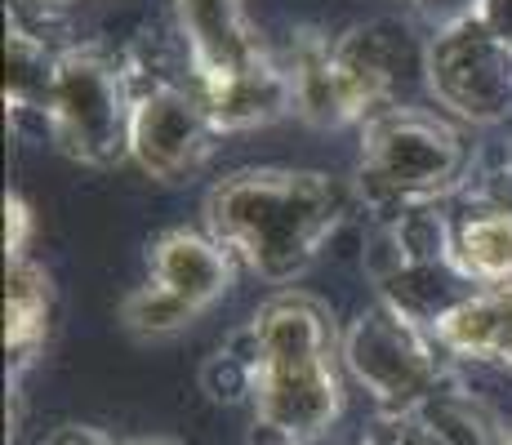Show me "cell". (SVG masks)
<instances>
[{"instance_id":"24","label":"cell","mask_w":512,"mask_h":445,"mask_svg":"<svg viewBox=\"0 0 512 445\" xmlns=\"http://www.w3.org/2000/svg\"><path fill=\"white\" fill-rule=\"evenodd\" d=\"M481 23L512 45V0H486V5H481Z\"/></svg>"},{"instance_id":"25","label":"cell","mask_w":512,"mask_h":445,"mask_svg":"<svg viewBox=\"0 0 512 445\" xmlns=\"http://www.w3.org/2000/svg\"><path fill=\"white\" fill-rule=\"evenodd\" d=\"M250 445H299V441H285V437H277V432L254 428V441H250Z\"/></svg>"},{"instance_id":"14","label":"cell","mask_w":512,"mask_h":445,"mask_svg":"<svg viewBox=\"0 0 512 445\" xmlns=\"http://www.w3.org/2000/svg\"><path fill=\"white\" fill-rule=\"evenodd\" d=\"M455 263L477 290L512 285V214L481 205L455 214Z\"/></svg>"},{"instance_id":"8","label":"cell","mask_w":512,"mask_h":445,"mask_svg":"<svg viewBox=\"0 0 512 445\" xmlns=\"http://www.w3.org/2000/svg\"><path fill=\"white\" fill-rule=\"evenodd\" d=\"M214 116L201 89L179 81H152L134 89L130 156L156 183H187L214 152Z\"/></svg>"},{"instance_id":"7","label":"cell","mask_w":512,"mask_h":445,"mask_svg":"<svg viewBox=\"0 0 512 445\" xmlns=\"http://www.w3.org/2000/svg\"><path fill=\"white\" fill-rule=\"evenodd\" d=\"M343 352H299V356H259L254 361L250 410L254 428L277 432L285 441L312 445L343 414Z\"/></svg>"},{"instance_id":"20","label":"cell","mask_w":512,"mask_h":445,"mask_svg":"<svg viewBox=\"0 0 512 445\" xmlns=\"http://www.w3.org/2000/svg\"><path fill=\"white\" fill-rule=\"evenodd\" d=\"M468 187H472V201H477L481 210L512 214V147L504 156H495L490 165H481L477 174H468Z\"/></svg>"},{"instance_id":"3","label":"cell","mask_w":512,"mask_h":445,"mask_svg":"<svg viewBox=\"0 0 512 445\" xmlns=\"http://www.w3.org/2000/svg\"><path fill=\"white\" fill-rule=\"evenodd\" d=\"M468 174L472 152L446 116L392 103L361 125L357 196L366 201L370 219L446 201L468 183Z\"/></svg>"},{"instance_id":"18","label":"cell","mask_w":512,"mask_h":445,"mask_svg":"<svg viewBox=\"0 0 512 445\" xmlns=\"http://www.w3.org/2000/svg\"><path fill=\"white\" fill-rule=\"evenodd\" d=\"M201 388L210 392V401H223V405H236V401H250V388H254V356L245 348L241 334H232L219 352L205 361L201 370Z\"/></svg>"},{"instance_id":"9","label":"cell","mask_w":512,"mask_h":445,"mask_svg":"<svg viewBox=\"0 0 512 445\" xmlns=\"http://www.w3.org/2000/svg\"><path fill=\"white\" fill-rule=\"evenodd\" d=\"M174 23L187 45L192 85L201 94L232 85L268 58L245 18V0H174Z\"/></svg>"},{"instance_id":"26","label":"cell","mask_w":512,"mask_h":445,"mask_svg":"<svg viewBox=\"0 0 512 445\" xmlns=\"http://www.w3.org/2000/svg\"><path fill=\"white\" fill-rule=\"evenodd\" d=\"M125 445H183V441H174V437H139V441H125Z\"/></svg>"},{"instance_id":"1","label":"cell","mask_w":512,"mask_h":445,"mask_svg":"<svg viewBox=\"0 0 512 445\" xmlns=\"http://www.w3.org/2000/svg\"><path fill=\"white\" fill-rule=\"evenodd\" d=\"M348 205L352 192L334 174L250 165L205 192V232L259 281L290 285L317 263Z\"/></svg>"},{"instance_id":"27","label":"cell","mask_w":512,"mask_h":445,"mask_svg":"<svg viewBox=\"0 0 512 445\" xmlns=\"http://www.w3.org/2000/svg\"><path fill=\"white\" fill-rule=\"evenodd\" d=\"M36 5H67V0H36Z\"/></svg>"},{"instance_id":"22","label":"cell","mask_w":512,"mask_h":445,"mask_svg":"<svg viewBox=\"0 0 512 445\" xmlns=\"http://www.w3.org/2000/svg\"><path fill=\"white\" fill-rule=\"evenodd\" d=\"M410 5H415V14L432 27V36H437V32H450V27L477 23L486 0H410Z\"/></svg>"},{"instance_id":"6","label":"cell","mask_w":512,"mask_h":445,"mask_svg":"<svg viewBox=\"0 0 512 445\" xmlns=\"http://www.w3.org/2000/svg\"><path fill=\"white\" fill-rule=\"evenodd\" d=\"M423 81L455 121L499 125L512 116V45L481 18L437 32L423 49Z\"/></svg>"},{"instance_id":"29","label":"cell","mask_w":512,"mask_h":445,"mask_svg":"<svg viewBox=\"0 0 512 445\" xmlns=\"http://www.w3.org/2000/svg\"><path fill=\"white\" fill-rule=\"evenodd\" d=\"M508 445H512V423H508Z\"/></svg>"},{"instance_id":"13","label":"cell","mask_w":512,"mask_h":445,"mask_svg":"<svg viewBox=\"0 0 512 445\" xmlns=\"http://www.w3.org/2000/svg\"><path fill=\"white\" fill-rule=\"evenodd\" d=\"M205 107L214 116V130L219 134H245V130H263V125H277L294 112V85L290 72L272 58H263L254 72L236 76L232 85L201 94Z\"/></svg>"},{"instance_id":"5","label":"cell","mask_w":512,"mask_h":445,"mask_svg":"<svg viewBox=\"0 0 512 445\" xmlns=\"http://www.w3.org/2000/svg\"><path fill=\"white\" fill-rule=\"evenodd\" d=\"M450 361L455 356L441 348L428 325L401 316L383 299L361 308L343 330V365L388 414L419 410L441 388H450L455 383Z\"/></svg>"},{"instance_id":"19","label":"cell","mask_w":512,"mask_h":445,"mask_svg":"<svg viewBox=\"0 0 512 445\" xmlns=\"http://www.w3.org/2000/svg\"><path fill=\"white\" fill-rule=\"evenodd\" d=\"M370 441H379V445H450V441L437 432V423H432L423 410H406V414L379 410Z\"/></svg>"},{"instance_id":"17","label":"cell","mask_w":512,"mask_h":445,"mask_svg":"<svg viewBox=\"0 0 512 445\" xmlns=\"http://www.w3.org/2000/svg\"><path fill=\"white\" fill-rule=\"evenodd\" d=\"M192 321H196V312L174 299V294L156 290L152 281H143L139 290L121 303V325L134 339H170V334L187 330Z\"/></svg>"},{"instance_id":"2","label":"cell","mask_w":512,"mask_h":445,"mask_svg":"<svg viewBox=\"0 0 512 445\" xmlns=\"http://www.w3.org/2000/svg\"><path fill=\"white\" fill-rule=\"evenodd\" d=\"M401 67H406V32L392 23H357L339 36L303 32L294 41L290 85L294 116L317 130L366 125L392 107Z\"/></svg>"},{"instance_id":"21","label":"cell","mask_w":512,"mask_h":445,"mask_svg":"<svg viewBox=\"0 0 512 445\" xmlns=\"http://www.w3.org/2000/svg\"><path fill=\"white\" fill-rule=\"evenodd\" d=\"M32 232H36L32 205H27L18 192H9L5 196V263L32 259V254H27V245H32Z\"/></svg>"},{"instance_id":"15","label":"cell","mask_w":512,"mask_h":445,"mask_svg":"<svg viewBox=\"0 0 512 445\" xmlns=\"http://www.w3.org/2000/svg\"><path fill=\"white\" fill-rule=\"evenodd\" d=\"M63 54V49H58ZM58 54L41 36H32L27 27L9 23L5 32V107L14 116H41L49 112V94H54L58 76Z\"/></svg>"},{"instance_id":"12","label":"cell","mask_w":512,"mask_h":445,"mask_svg":"<svg viewBox=\"0 0 512 445\" xmlns=\"http://www.w3.org/2000/svg\"><path fill=\"white\" fill-rule=\"evenodd\" d=\"M49 325H54V281L36 259L5 263V356L9 388L18 392L27 365L45 352Z\"/></svg>"},{"instance_id":"11","label":"cell","mask_w":512,"mask_h":445,"mask_svg":"<svg viewBox=\"0 0 512 445\" xmlns=\"http://www.w3.org/2000/svg\"><path fill=\"white\" fill-rule=\"evenodd\" d=\"M432 334L455 361L512 370V285H504V290H472L464 303H455L432 325Z\"/></svg>"},{"instance_id":"10","label":"cell","mask_w":512,"mask_h":445,"mask_svg":"<svg viewBox=\"0 0 512 445\" xmlns=\"http://www.w3.org/2000/svg\"><path fill=\"white\" fill-rule=\"evenodd\" d=\"M147 281L156 290L174 294L196 316L210 312L236 281V259L214 241L210 232L196 227H165L147 245Z\"/></svg>"},{"instance_id":"4","label":"cell","mask_w":512,"mask_h":445,"mask_svg":"<svg viewBox=\"0 0 512 445\" xmlns=\"http://www.w3.org/2000/svg\"><path fill=\"white\" fill-rule=\"evenodd\" d=\"M134 72L103 45H72L58 54L45 130L49 143L76 165L116 170L130 156Z\"/></svg>"},{"instance_id":"16","label":"cell","mask_w":512,"mask_h":445,"mask_svg":"<svg viewBox=\"0 0 512 445\" xmlns=\"http://www.w3.org/2000/svg\"><path fill=\"white\" fill-rule=\"evenodd\" d=\"M419 410L437 423V432L450 445H508V428H504V423H499L486 405L472 401L468 392H459L455 383H450V388H441L437 397H432L428 405H419Z\"/></svg>"},{"instance_id":"23","label":"cell","mask_w":512,"mask_h":445,"mask_svg":"<svg viewBox=\"0 0 512 445\" xmlns=\"http://www.w3.org/2000/svg\"><path fill=\"white\" fill-rule=\"evenodd\" d=\"M45 445H121V441H112L103 428H90V423H58L45 437Z\"/></svg>"},{"instance_id":"28","label":"cell","mask_w":512,"mask_h":445,"mask_svg":"<svg viewBox=\"0 0 512 445\" xmlns=\"http://www.w3.org/2000/svg\"><path fill=\"white\" fill-rule=\"evenodd\" d=\"M352 445H379V441H370V437H361V441H352Z\"/></svg>"}]
</instances>
